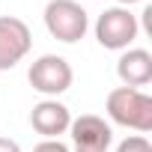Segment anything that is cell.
I'll use <instances>...</instances> for the list:
<instances>
[{
    "label": "cell",
    "instance_id": "obj_1",
    "mask_svg": "<svg viewBox=\"0 0 152 152\" xmlns=\"http://www.w3.org/2000/svg\"><path fill=\"white\" fill-rule=\"evenodd\" d=\"M104 113L113 125L131 128L137 134L152 131V96L131 87H116L104 99Z\"/></svg>",
    "mask_w": 152,
    "mask_h": 152
},
{
    "label": "cell",
    "instance_id": "obj_10",
    "mask_svg": "<svg viewBox=\"0 0 152 152\" xmlns=\"http://www.w3.org/2000/svg\"><path fill=\"white\" fill-rule=\"evenodd\" d=\"M33 152H72L63 140H39L36 146H33Z\"/></svg>",
    "mask_w": 152,
    "mask_h": 152
},
{
    "label": "cell",
    "instance_id": "obj_6",
    "mask_svg": "<svg viewBox=\"0 0 152 152\" xmlns=\"http://www.w3.org/2000/svg\"><path fill=\"white\" fill-rule=\"evenodd\" d=\"M33 48V33L27 21L15 15H0V72L15 69Z\"/></svg>",
    "mask_w": 152,
    "mask_h": 152
},
{
    "label": "cell",
    "instance_id": "obj_8",
    "mask_svg": "<svg viewBox=\"0 0 152 152\" xmlns=\"http://www.w3.org/2000/svg\"><path fill=\"white\" fill-rule=\"evenodd\" d=\"M116 78L131 90L146 87L152 81V54L146 48H125L116 60Z\"/></svg>",
    "mask_w": 152,
    "mask_h": 152
},
{
    "label": "cell",
    "instance_id": "obj_5",
    "mask_svg": "<svg viewBox=\"0 0 152 152\" xmlns=\"http://www.w3.org/2000/svg\"><path fill=\"white\" fill-rule=\"evenodd\" d=\"M72 134V152H110L113 143V128L104 116L96 113H81L78 119H72L69 125Z\"/></svg>",
    "mask_w": 152,
    "mask_h": 152
},
{
    "label": "cell",
    "instance_id": "obj_2",
    "mask_svg": "<svg viewBox=\"0 0 152 152\" xmlns=\"http://www.w3.org/2000/svg\"><path fill=\"white\" fill-rule=\"evenodd\" d=\"M42 18H45V30L51 33V39L63 45L81 42L90 30V12L81 6V0H48Z\"/></svg>",
    "mask_w": 152,
    "mask_h": 152
},
{
    "label": "cell",
    "instance_id": "obj_12",
    "mask_svg": "<svg viewBox=\"0 0 152 152\" xmlns=\"http://www.w3.org/2000/svg\"><path fill=\"white\" fill-rule=\"evenodd\" d=\"M134 3H140V0H113V6H125V9H131Z\"/></svg>",
    "mask_w": 152,
    "mask_h": 152
},
{
    "label": "cell",
    "instance_id": "obj_4",
    "mask_svg": "<svg viewBox=\"0 0 152 152\" xmlns=\"http://www.w3.org/2000/svg\"><path fill=\"white\" fill-rule=\"evenodd\" d=\"M27 81L45 99H57V96H63L72 87L75 72H72V66H69L66 57H60V54H42V57H36L30 63Z\"/></svg>",
    "mask_w": 152,
    "mask_h": 152
},
{
    "label": "cell",
    "instance_id": "obj_3",
    "mask_svg": "<svg viewBox=\"0 0 152 152\" xmlns=\"http://www.w3.org/2000/svg\"><path fill=\"white\" fill-rule=\"evenodd\" d=\"M96 42L107 51H125L134 45V39L140 36V21L131 9L125 6H110L96 18Z\"/></svg>",
    "mask_w": 152,
    "mask_h": 152
},
{
    "label": "cell",
    "instance_id": "obj_9",
    "mask_svg": "<svg viewBox=\"0 0 152 152\" xmlns=\"http://www.w3.org/2000/svg\"><path fill=\"white\" fill-rule=\"evenodd\" d=\"M113 152H152V143H149L143 134H128L125 140L116 143Z\"/></svg>",
    "mask_w": 152,
    "mask_h": 152
},
{
    "label": "cell",
    "instance_id": "obj_11",
    "mask_svg": "<svg viewBox=\"0 0 152 152\" xmlns=\"http://www.w3.org/2000/svg\"><path fill=\"white\" fill-rule=\"evenodd\" d=\"M0 152H24V149H21L18 140H12V137H0Z\"/></svg>",
    "mask_w": 152,
    "mask_h": 152
},
{
    "label": "cell",
    "instance_id": "obj_7",
    "mask_svg": "<svg viewBox=\"0 0 152 152\" xmlns=\"http://www.w3.org/2000/svg\"><path fill=\"white\" fill-rule=\"evenodd\" d=\"M72 119V110L57 99H42L30 110V125L36 134H42V140H60V134H69Z\"/></svg>",
    "mask_w": 152,
    "mask_h": 152
}]
</instances>
